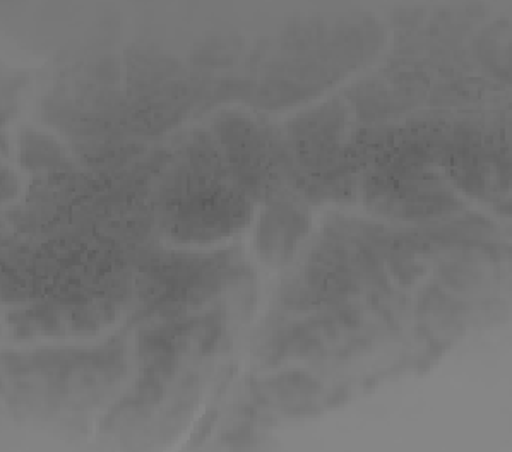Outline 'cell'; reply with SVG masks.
Instances as JSON below:
<instances>
[{
    "label": "cell",
    "mask_w": 512,
    "mask_h": 452,
    "mask_svg": "<svg viewBox=\"0 0 512 452\" xmlns=\"http://www.w3.org/2000/svg\"><path fill=\"white\" fill-rule=\"evenodd\" d=\"M307 233V216L290 201H276L262 215L257 244L269 264H285L295 256L300 238Z\"/></svg>",
    "instance_id": "cell-1"
}]
</instances>
